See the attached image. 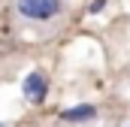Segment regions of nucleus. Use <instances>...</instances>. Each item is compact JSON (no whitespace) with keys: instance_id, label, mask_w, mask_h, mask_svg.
Listing matches in <instances>:
<instances>
[{"instance_id":"5","label":"nucleus","mask_w":130,"mask_h":127,"mask_svg":"<svg viewBox=\"0 0 130 127\" xmlns=\"http://www.w3.org/2000/svg\"><path fill=\"white\" fill-rule=\"evenodd\" d=\"M0 127H3V124H0Z\"/></svg>"},{"instance_id":"3","label":"nucleus","mask_w":130,"mask_h":127,"mask_svg":"<svg viewBox=\"0 0 130 127\" xmlns=\"http://www.w3.org/2000/svg\"><path fill=\"white\" fill-rule=\"evenodd\" d=\"M94 115H97L94 106H73V109H64V112H61L64 121H88V118H94Z\"/></svg>"},{"instance_id":"4","label":"nucleus","mask_w":130,"mask_h":127,"mask_svg":"<svg viewBox=\"0 0 130 127\" xmlns=\"http://www.w3.org/2000/svg\"><path fill=\"white\" fill-rule=\"evenodd\" d=\"M124 127H130V124H124Z\"/></svg>"},{"instance_id":"2","label":"nucleus","mask_w":130,"mask_h":127,"mask_svg":"<svg viewBox=\"0 0 130 127\" xmlns=\"http://www.w3.org/2000/svg\"><path fill=\"white\" fill-rule=\"evenodd\" d=\"M45 91H48V85H45V76H42V73H27V76H24L21 94H24L27 103H42V100H45Z\"/></svg>"},{"instance_id":"1","label":"nucleus","mask_w":130,"mask_h":127,"mask_svg":"<svg viewBox=\"0 0 130 127\" xmlns=\"http://www.w3.org/2000/svg\"><path fill=\"white\" fill-rule=\"evenodd\" d=\"M61 9H64L61 0H18V12L24 18H33V21L55 18V15H61Z\"/></svg>"}]
</instances>
